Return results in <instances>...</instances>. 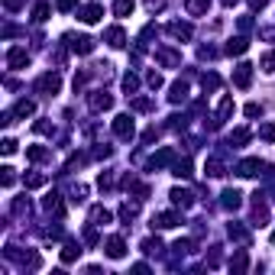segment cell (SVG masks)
I'll return each instance as SVG.
<instances>
[{"instance_id": "cell-1", "label": "cell", "mask_w": 275, "mask_h": 275, "mask_svg": "<svg viewBox=\"0 0 275 275\" xmlns=\"http://www.w3.org/2000/svg\"><path fill=\"white\" fill-rule=\"evenodd\" d=\"M58 88H62L58 75H42L39 81H36V91H39V94H58Z\"/></svg>"}, {"instance_id": "cell-2", "label": "cell", "mask_w": 275, "mask_h": 275, "mask_svg": "<svg viewBox=\"0 0 275 275\" xmlns=\"http://www.w3.org/2000/svg\"><path fill=\"white\" fill-rule=\"evenodd\" d=\"M65 39L71 42V49H75L78 55H91L94 52V39H91V36H65Z\"/></svg>"}, {"instance_id": "cell-3", "label": "cell", "mask_w": 275, "mask_h": 275, "mask_svg": "<svg viewBox=\"0 0 275 275\" xmlns=\"http://www.w3.org/2000/svg\"><path fill=\"white\" fill-rule=\"evenodd\" d=\"M249 81H253V65H249V62L236 65V71H233V84H236V88H249Z\"/></svg>"}, {"instance_id": "cell-4", "label": "cell", "mask_w": 275, "mask_h": 275, "mask_svg": "<svg viewBox=\"0 0 275 275\" xmlns=\"http://www.w3.org/2000/svg\"><path fill=\"white\" fill-rule=\"evenodd\" d=\"M88 104H91V110H110V104H113V97H110L107 91H91Z\"/></svg>"}, {"instance_id": "cell-5", "label": "cell", "mask_w": 275, "mask_h": 275, "mask_svg": "<svg viewBox=\"0 0 275 275\" xmlns=\"http://www.w3.org/2000/svg\"><path fill=\"white\" fill-rule=\"evenodd\" d=\"M113 133H117L120 139H130V136H133V117H126V113H120V117L113 120Z\"/></svg>"}, {"instance_id": "cell-6", "label": "cell", "mask_w": 275, "mask_h": 275, "mask_svg": "<svg viewBox=\"0 0 275 275\" xmlns=\"http://www.w3.org/2000/svg\"><path fill=\"white\" fill-rule=\"evenodd\" d=\"M236 172H240L243 178H253V175L262 172V162H259V159H243V162L236 165Z\"/></svg>"}, {"instance_id": "cell-7", "label": "cell", "mask_w": 275, "mask_h": 275, "mask_svg": "<svg viewBox=\"0 0 275 275\" xmlns=\"http://www.w3.org/2000/svg\"><path fill=\"white\" fill-rule=\"evenodd\" d=\"M7 65H10V68H26V65H29L26 49H10V52H7Z\"/></svg>"}, {"instance_id": "cell-8", "label": "cell", "mask_w": 275, "mask_h": 275, "mask_svg": "<svg viewBox=\"0 0 275 275\" xmlns=\"http://www.w3.org/2000/svg\"><path fill=\"white\" fill-rule=\"evenodd\" d=\"M123 253H126L123 240H120V236H110V240H107V256H110V259H123Z\"/></svg>"}, {"instance_id": "cell-9", "label": "cell", "mask_w": 275, "mask_h": 275, "mask_svg": "<svg viewBox=\"0 0 275 275\" xmlns=\"http://www.w3.org/2000/svg\"><path fill=\"white\" fill-rule=\"evenodd\" d=\"M178 223H181V217H178V214H159V217L152 220V227H162V230L178 227Z\"/></svg>"}, {"instance_id": "cell-10", "label": "cell", "mask_w": 275, "mask_h": 275, "mask_svg": "<svg viewBox=\"0 0 275 275\" xmlns=\"http://www.w3.org/2000/svg\"><path fill=\"white\" fill-rule=\"evenodd\" d=\"M101 13H104L101 3H91V7H84L81 13H78V20H81V23H97V20H101Z\"/></svg>"}, {"instance_id": "cell-11", "label": "cell", "mask_w": 275, "mask_h": 275, "mask_svg": "<svg viewBox=\"0 0 275 275\" xmlns=\"http://www.w3.org/2000/svg\"><path fill=\"white\" fill-rule=\"evenodd\" d=\"M246 49H249L246 36H236V39H230V42H227V55H243Z\"/></svg>"}, {"instance_id": "cell-12", "label": "cell", "mask_w": 275, "mask_h": 275, "mask_svg": "<svg viewBox=\"0 0 275 275\" xmlns=\"http://www.w3.org/2000/svg\"><path fill=\"white\" fill-rule=\"evenodd\" d=\"M207 7H211V0H188V3H185V10H188L191 16H204Z\"/></svg>"}, {"instance_id": "cell-13", "label": "cell", "mask_w": 275, "mask_h": 275, "mask_svg": "<svg viewBox=\"0 0 275 275\" xmlns=\"http://www.w3.org/2000/svg\"><path fill=\"white\" fill-rule=\"evenodd\" d=\"M172 201H175L178 207H191V204H194V194H191V191H181V188H175V191H172Z\"/></svg>"}, {"instance_id": "cell-14", "label": "cell", "mask_w": 275, "mask_h": 275, "mask_svg": "<svg viewBox=\"0 0 275 275\" xmlns=\"http://www.w3.org/2000/svg\"><path fill=\"white\" fill-rule=\"evenodd\" d=\"M91 223H94V227L110 223V211H104V207H91Z\"/></svg>"}, {"instance_id": "cell-15", "label": "cell", "mask_w": 275, "mask_h": 275, "mask_svg": "<svg viewBox=\"0 0 275 275\" xmlns=\"http://www.w3.org/2000/svg\"><path fill=\"white\" fill-rule=\"evenodd\" d=\"M107 42H110V46H123V42H126V36H123V29H120V26H110L107 29Z\"/></svg>"}, {"instance_id": "cell-16", "label": "cell", "mask_w": 275, "mask_h": 275, "mask_svg": "<svg viewBox=\"0 0 275 275\" xmlns=\"http://www.w3.org/2000/svg\"><path fill=\"white\" fill-rule=\"evenodd\" d=\"M168 33L178 36V39H191V26H188V23H172V26H168Z\"/></svg>"}, {"instance_id": "cell-17", "label": "cell", "mask_w": 275, "mask_h": 275, "mask_svg": "<svg viewBox=\"0 0 275 275\" xmlns=\"http://www.w3.org/2000/svg\"><path fill=\"white\" fill-rule=\"evenodd\" d=\"M240 204H243V194L240 191H223V207H233V211H236Z\"/></svg>"}, {"instance_id": "cell-18", "label": "cell", "mask_w": 275, "mask_h": 275, "mask_svg": "<svg viewBox=\"0 0 275 275\" xmlns=\"http://www.w3.org/2000/svg\"><path fill=\"white\" fill-rule=\"evenodd\" d=\"M133 7H136V0H117V3H113V13L126 16V13H133Z\"/></svg>"}, {"instance_id": "cell-19", "label": "cell", "mask_w": 275, "mask_h": 275, "mask_svg": "<svg viewBox=\"0 0 275 275\" xmlns=\"http://www.w3.org/2000/svg\"><path fill=\"white\" fill-rule=\"evenodd\" d=\"M188 97V84L185 81H178V84H172V104H178V101H185Z\"/></svg>"}, {"instance_id": "cell-20", "label": "cell", "mask_w": 275, "mask_h": 275, "mask_svg": "<svg viewBox=\"0 0 275 275\" xmlns=\"http://www.w3.org/2000/svg\"><path fill=\"white\" fill-rule=\"evenodd\" d=\"M78 256H81V249H78V246H75V243H68V246H65V249H62V262H75V259H78Z\"/></svg>"}, {"instance_id": "cell-21", "label": "cell", "mask_w": 275, "mask_h": 275, "mask_svg": "<svg viewBox=\"0 0 275 275\" xmlns=\"http://www.w3.org/2000/svg\"><path fill=\"white\" fill-rule=\"evenodd\" d=\"M175 175H178V178H191V162H188V159L175 162Z\"/></svg>"}, {"instance_id": "cell-22", "label": "cell", "mask_w": 275, "mask_h": 275, "mask_svg": "<svg viewBox=\"0 0 275 275\" xmlns=\"http://www.w3.org/2000/svg\"><path fill=\"white\" fill-rule=\"evenodd\" d=\"M207 175H211V178H220V175H223V162H220V159H211V162H207Z\"/></svg>"}, {"instance_id": "cell-23", "label": "cell", "mask_w": 275, "mask_h": 275, "mask_svg": "<svg viewBox=\"0 0 275 275\" xmlns=\"http://www.w3.org/2000/svg\"><path fill=\"white\" fill-rule=\"evenodd\" d=\"M33 110H36V104H33V101H20V104H16V110H13V113H16V117H29Z\"/></svg>"}, {"instance_id": "cell-24", "label": "cell", "mask_w": 275, "mask_h": 275, "mask_svg": "<svg viewBox=\"0 0 275 275\" xmlns=\"http://www.w3.org/2000/svg\"><path fill=\"white\" fill-rule=\"evenodd\" d=\"M230 240H236V243H246L249 240V233L243 227H236V223H230Z\"/></svg>"}, {"instance_id": "cell-25", "label": "cell", "mask_w": 275, "mask_h": 275, "mask_svg": "<svg viewBox=\"0 0 275 275\" xmlns=\"http://www.w3.org/2000/svg\"><path fill=\"white\" fill-rule=\"evenodd\" d=\"M259 68H262V71H269V75H272V71H275V52H266V55H262Z\"/></svg>"}, {"instance_id": "cell-26", "label": "cell", "mask_w": 275, "mask_h": 275, "mask_svg": "<svg viewBox=\"0 0 275 275\" xmlns=\"http://www.w3.org/2000/svg\"><path fill=\"white\" fill-rule=\"evenodd\" d=\"M49 10H52V7H49V3H36V10H33V20H36V23L49 20Z\"/></svg>"}, {"instance_id": "cell-27", "label": "cell", "mask_w": 275, "mask_h": 275, "mask_svg": "<svg viewBox=\"0 0 275 275\" xmlns=\"http://www.w3.org/2000/svg\"><path fill=\"white\" fill-rule=\"evenodd\" d=\"M136 214H139V207H136V204H123V207H120V217H123L126 223H130V220L136 217Z\"/></svg>"}, {"instance_id": "cell-28", "label": "cell", "mask_w": 275, "mask_h": 275, "mask_svg": "<svg viewBox=\"0 0 275 275\" xmlns=\"http://www.w3.org/2000/svg\"><path fill=\"white\" fill-rule=\"evenodd\" d=\"M133 110H139V113H143V110H152V101L149 97H136V101H133Z\"/></svg>"}, {"instance_id": "cell-29", "label": "cell", "mask_w": 275, "mask_h": 275, "mask_svg": "<svg viewBox=\"0 0 275 275\" xmlns=\"http://www.w3.org/2000/svg\"><path fill=\"white\" fill-rule=\"evenodd\" d=\"M26 156L33 159V162H42V159H46L49 152H46V149H39V146H33V149H26Z\"/></svg>"}, {"instance_id": "cell-30", "label": "cell", "mask_w": 275, "mask_h": 275, "mask_svg": "<svg viewBox=\"0 0 275 275\" xmlns=\"http://www.w3.org/2000/svg\"><path fill=\"white\" fill-rule=\"evenodd\" d=\"M26 185L29 188H42L46 185V175H26Z\"/></svg>"}, {"instance_id": "cell-31", "label": "cell", "mask_w": 275, "mask_h": 275, "mask_svg": "<svg viewBox=\"0 0 275 275\" xmlns=\"http://www.w3.org/2000/svg\"><path fill=\"white\" fill-rule=\"evenodd\" d=\"M123 88H126V94H133V91L139 88V81H136V75H126L123 78Z\"/></svg>"}, {"instance_id": "cell-32", "label": "cell", "mask_w": 275, "mask_h": 275, "mask_svg": "<svg viewBox=\"0 0 275 275\" xmlns=\"http://www.w3.org/2000/svg\"><path fill=\"white\" fill-rule=\"evenodd\" d=\"M246 139H249V130H236V133H233V136H230V143H236V146H243V143H246Z\"/></svg>"}, {"instance_id": "cell-33", "label": "cell", "mask_w": 275, "mask_h": 275, "mask_svg": "<svg viewBox=\"0 0 275 275\" xmlns=\"http://www.w3.org/2000/svg\"><path fill=\"white\" fill-rule=\"evenodd\" d=\"M259 136L272 143V139H275V123H266V126H262V130H259Z\"/></svg>"}, {"instance_id": "cell-34", "label": "cell", "mask_w": 275, "mask_h": 275, "mask_svg": "<svg viewBox=\"0 0 275 275\" xmlns=\"http://www.w3.org/2000/svg\"><path fill=\"white\" fill-rule=\"evenodd\" d=\"M230 266H233L236 272H243V269H246V253H236V259L230 262Z\"/></svg>"}, {"instance_id": "cell-35", "label": "cell", "mask_w": 275, "mask_h": 275, "mask_svg": "<svg viewBox=\"0 0 275 275\" xmlns=\"http://www.w3.org/2000/svg\"><path fill=\"white\" fill-rule=\"evenodd\" d=\"M204 88H207V91L220 88V78H217V75H204Z\"/></svg>"}, {"instance_id": "cell-36", "label": "cell", "mask_w": 275, "mask_h": 275, "mask_svg": "<svg viewBox=\"0 0 275 275\" xmlns=\"http://www.w3.org/2000/svg\"><path fill=\"white\" fill-rule=\"evenodd\" d=\"M146 81H149V88H162V78H159L156 71H149V78H146Z\"/></svg>"}, {"instance_id": "cell-37", "label": "cell", "mask_w": 275, "mask_h": 275, "mask_svg": "<svg viewBox=\"0 0 275 275\" xmlns=\"http://www.w3.org/2000/svg\"><path fill=\"white\" fill-rule=\"evenodd\" d=\"M75 3H78V0H55V7H58V10H71Z\"/></svg>"}, {"instance_id": "cell-38", "label": "cell", "mask_w": 275, "mask_h": 275, "mask_svg": "<svg viewBox=\"0 0 275 275\" xmlns=\"http://www.w3.org/2000/svg\"><path fill=\"white\" fill-rule=\"evenodd\" d=\"M240 29H243V33H249V29H253V20H249V16H240Z\"/></svg>"}, {"instance_id": "cell-39", "label": "cell", "mask_w": 275, "mask_h": 275, "mask_svg": "<svg viewBox=\"0 0 275 275\" xmlns=\"http://www.w3.org/2000/svg\"><path fill=\"white\" fill-rule=\"evenodd\" d=\"M3 7H7V10H20L23 0H3Z\"/></svg>"}, {"instance_id": "cell-40", "label": "cell", "mask_w": 275, "mask_h": 275, "mask_svg": "<svg viewBox=\"0 0 275 275\" xmlns=\"http://www.w3.org/2000/svg\"><path fill=\"white\" fill-rule=\"evenodd\" d=\"M256 113H262V107H259V104H249V107H246V117H256Z\"/></svg>"}, {"instance_id": "cell-41", "label": "cell", "mask_w": 275, "mask_h": 275, "mask_svg": "<svg viewBox=\"0 0 275 275\" xmlns=\"http://www.w3.org/2000/svg\"><path fill=\"white\" fill-rule=\"evenodd\" d=\"M3 152H7V156H10V152H16V143H13V139H7V143H3Z\"/></svg>"}, {"instance_id": "cell-42", "label": "cell", "mask_w": 275, "mask_h": 275, "mask_svg": "<svg viewBox=\"0 0 275 275\" xmlns=\"http://www.w3.org/2000/svg\"><path fill=\"white\" fill-rule=\"evenodd\" d=\"M266 3H269V0H249V7H253V10H262Z\"/></svg>"}, {"instance_id": "cell-43", "label": "cell", "mask_w": 275, "mask_h": 275, "mask_svg": "<svg viewBox=\"0 0 275 275\" xmlns=\"http://www.w3.org/2000/svg\"><path fill=\"white\" fill-rule=\"evenodd\" d=\"M233 3H236V0H223V7H233Z\"/></svg>"}, {"instance_id": "cell-44", "label": "cell", "mask_w": 275, "mask_h": 275, "mask_svg": "<svg viewBox=\"0 0 275 275\" xmlns=\"http://www.w3.org/2000/svg\"><path fill=\"white\" fill-rule=\"evenodd\" d=\"M272 243H275V233H272Z\"/></svg>"}]
</instances>
